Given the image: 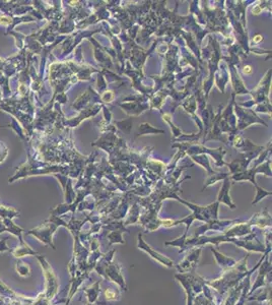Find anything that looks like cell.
<instances>
[{"label": "cell", "instance_id": "277c9868", "mask_svg": "<svg viewBox=\"0 0 272 305\" xmlns=\"http://www.w3.org/2000/svg\"><path fill=\"white\" fill-rule=\"evenodd\" d=\"M236 274H237V271H230V276H233V277H234L235 279H237ZM219 281H227V282H230V278H227L226 276H223V278H222V279H219Z\"/></svg>", "mask_w": 272, "mask_h": 305}, {"label": "cell", "instance_id": "7a4b0ae2", "mask_svg": "<svg viewBox=\"0 0 272 305\" xmlns=\"http://www.w3.org/2000/svg\"><path fill=\"white\" fill-rule=\"evenodd\" d=\"M200 251H201V249H197V250L192 251V253L187 256L182 263H180L179 266H177L178 270L181 271V273H185V271H190L192 267H195L196 263L198 262Z\"/></svg>", "mask_w": 272, "mask_h": 305}, {"label": "cell", "instance_id": "3957f363", "mask_svg": "<svg viewBox=\"0 0 272 305\" xmlns=\"http://www.w3.org/2000/svg\"><path fill=\"white\" fill-rule=\"evenodd\" d=\"M212 252L214 253L215 254V258L216 260H217V262L220 267H233L235 263H236V262L233 259V258H229V257H226L223 254H220V253L218 251H216L215 249H211Z\"/></svg>", "mask_w": 272, "mask_h": 305}, {"label": "cell", "instance_id": "6da1fadb", "mask_svg": "<svg viewBox=\"0 0 272 305\" xmlns=\"http://www.w3.org/2000/svg\"><path fill=\"white\" fill-rule=\"evenodd\" d=\"M138 247H139V249H141V250L145 251V252H147L148 254L152 257V258H154L156 260H157V262H160V263L165 264V266H167V267H173V264H174L171 259H169V258H167V257H165L164 255L160 254L159 252H156V251L152 250L151 247H149V246H148L147 244H146L144 241L142 240L141 235H139V236H138Z\"/></svg>", "mask_w": 272, "mask_h": 305}, {"label": "cell", "instance_id": "5b68a950", "mask_svg": "<svg viewBox=\"0 0 272 305\" xmlns=\"http://www.w3.org/2000/svg\"><path fill=\"white\" fill-rule=\"evenodd\" d=\"M244 72L247 73V74H250V73H252V67H251V66H245Z\"/></svg>", "mask_w": 272, "mask_h": 305}]
</instances>
